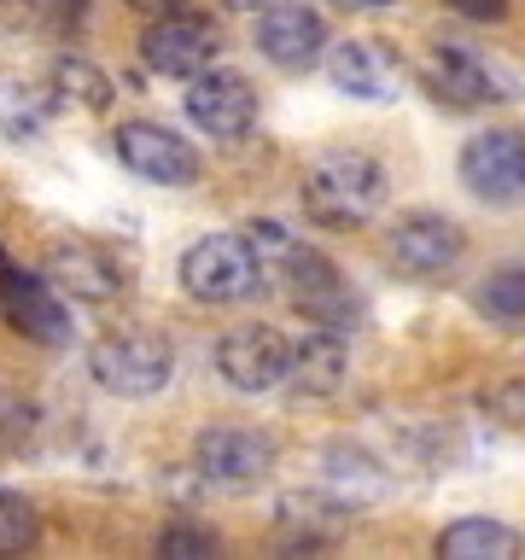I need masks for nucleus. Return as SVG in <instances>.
I'll list each match as a JSON object with an SVG mask.
<instances>
[{
    "label": "nucleus",
    "instance_id": "f257e3e1",
    "mask_svg": "<svg viewBox=\"0 0 525 560\" xmlns=\"http://www.w3.org/2000/svg\"><path fill=\"white\" fill-rule=\"evenodd\" d=\"M385 205V170L368 152H322L304 170V210L322 228H362Z\"/></svg>",
    "mask_w": 525,
    "mask_h": 560
},
{
    "label": "nucleus",
    "instance_id": "f03ea898",
    "mask_svg": "<svg viewBox=\"0 0 525 560\" xmlns=\"http://www.w3.org/2000/svg\"><path fill=\"white\" fill-rule=\"evenodd\" d=\"M88 368H94V380L112 397H152L175 374V350L158 332L129 327V332H105L94 345V357H88Z\"/></svg>",
    "mask_w": 525,
    "mask_h": 560
},
{
    "label": "nucleus",
    "instance_id": "7ed1b4c3",
    "mask_svg": "<svg viewBox=\"0 0 525 560\" xmlns=\"http://www.w3.org/2000/svg\"><path fill=\"white\" fill-rule=\"evenodd\" d=\"M280 269H287V298H292V310L304 315V322L332 327V332H345V327L362 322L357 292L345 287V275L332 269L322 252H310V245H292V252L280 257Z\"/></svg>",
    "mask_w": 525,
    "mask_h": 560
},
{
    "label": "nucleus",
    "instance_id": "20e7f679",
    "mask_svg": "<svg viewBox=\"0 0 525 560\" xmlns=\"http://www.w3.org/2000/svg\"><path fill=\"white\" fill-rule=\"evenodd\" d=\"M257 280H262V269H257L245 234H210L199 245H187V257H182V287L199 304H234Z\"/></svg>",
    "mask_w": 525,
    "mask_h": 560
},
{
    "label": "nucleus",
    "instance_id": "39448f33",
    "mask_svg": "<svg viewBox=\"0 0 525 560\" xmlns=\"http://www.w3.org/2000/svg\"><path fill=\"white\" fill-rule=\"evenodd\" d=\"M187 117L199 122L210 140H240L257 122V94L240 70H199L187 77Z\"/></svg>",
    "mask_w": 525,
    "mask_h": 560
},
{
    "label": "nucleus",
    "instance_id": "423d86ee",
    "mask_svg": "<svg viewBox=\"0 0 525 560\" xmlns=\"http://www.w3.org/2000/svg\"><path fill=\"white\" fill-rule=\"evenodd\" d=\"M217 47H222V35L210 18L164 12L147 30V42H140V59H147L158 77H199V70H210V59H217Z\"/></svg>",
    "mask_w": 525,
    "mask_h": 560
},
{
    "label": "nucleus",
    "instance_id": "0eeeda50",
    "mask_svg": "<svg viewBox=\"0 0 525 560\" xmlns=\"http://www.w3.org/2000/svg\"><path fill=\"white\" fill-rule=\"evenodd\" d=\"M117 158L140 175V182H158V187L199 182V152H192L175 129H158V122H122Z\"/></svg>",
    "mask_w": 525,
    "mask_h": 560
},
{
    "label": "nucleus",
    "instance_id": "6e6552de",
    "mask_svg": "<svg viewBox=\"0 0 525 560\" xmlns=\"http://www.w3.org/2000/svg\"><path fill=\"white\" fill-rule=\"evenodd\" d=\"M467 252V240H462V228H455L450 217H432V210H415V217H402L392 228V262L409 280H438V275H450L455 262H462Z\"/></svg>",
    "mask_w": 525,
    "mask_h": 560
},
{
    "label": "nucleus",
    "instance_id": "1a4fd4ad",
    "mask_svg": "<svg viewBox=\"0 0 525 560\" xmlns=\"http://www.w3.org/2000/svg\"><path fill=\"white\" fill-rule=\"evenodd\" d=\"M257 47H262V59H275L280 70H310L327 52V24H322V12L304 7V0H269L257 18Z\"/></svg>",
    "mask_w": 525,
    "mask_h": 560
},
{
    "label": "nucleus",
    "instance_id": "9d476101",
    "mask_svg": "<svg viewBox=\"0 0 525 560\" xmlns=\"http://www.w3.org/2000/svg\"><path fill=\"white\" fill-rule=\"evenodd\" d=\"M287 357H292V345L275 327H234L217 345V368L234 392H275L287 380Z\"/></svg>",
    "mask_w": 525,
    "mask_h": 560
},
{
    "label": "nucleus",
    "instance_id": "9b49d317",
    "mask_svg": "<svg viewBox=\"0 0 525 560\" xmlns=\"http://www.w3.org/2000/svg\"><path fill=\"white\" fill-rule=\"evenodd\" d=\"M462 182L479 199H520L525 192V135L520 129H490L462 147Z\"/></svg>",
    "mask_w": 525,
    "mask_h": 560
},
{
    "label": "nucleus",
    "instance_id": "f8f14e48",
    "mask_svg": "<svg viewBox=\"0 0 525 560\" xmlns=\"http://www.w3.org/2000/svg\"><path fill=\"white\" fill-rule=\"evenodd\" d=\"M0 315L35 345H65L70 339V315L59 304V292L42 275H24L12 262H0Z\"/></svg>",
    "mask_w": 525,
    "mask_h": 560
},
{
    "label": "nucleus",
    "instance_id": "ddd939ff",
    "mask_svg": "<svg viewBox=\"0 0 525 560\" xmlns=\"http://www.w3.org/2000/svg\"><path fill=\"white\" fill-rule=\"evenodd\" d=\"M47 287L77 298V304H112V298L129 287V275H122V262L105 252V245H88V240H70L59 252L47 257Z\"/></svg>",
    "mask_w": 525,
    "mask_h": 560
},
{
    "label": "nucleus",
    "instance_id": "4468645a",
    "mask_svg": "<svg viewBox=\"0 0 525 560\" xmlns=\"http://www.w3.org/2000/svg\"><path fill=\"white\" fill-rule=\"evenodd\" d=\"M199 472L217 485H257L275 467V444L252 427H210L199 432Z\"/></svg>",
    "mask_w": 525,
    "mask_h": 560
},
{
    "label": "nucleus",
    "instance_id": "2eb2a0df",
    "mask_svg": "<svg viewBox=\"0 0 525 560\" xmlns=\"http://www.w3.org/2000/svg\"><path fill=\"white\" fill-rule=\"evenodd\" d=\"M327 70L350 100H397V59L380 42H339L327 52Z\"/></svg>",
    "mask_w": 525,
    "mask_h": 560
},
{
    "label": "nucleus",
    "instance_id": "dca6fc26",
    "mask_svg": "<svg viewBox=\"0 0 525 560\" xmlns=\"http://www.w3.org/2000/svg\"><path fill=\"white\" fill-rule=\"evenodd\" d=\"M345 368H350L345 339H339L332 327H315V332H304V339L292 345V357H287V380H292L304 397H332V392L345 385Z\"/></svg>",
    "mask_w": 525,
    "mask_h": 560
},
{
    "label": "nucleus",
    "instance_id": "f3484780",
    "mask_svg": "<svg viewBox=\"0 0 525 560\" xmlns=\"http://www.w3.org/2000/svg\"><path fill=\"white\" fill-rule=\"evenodd\" d=\"M427 88H432V100H444V105H485V100L508 94V88H497V77L462 47H438L432 52L427 59Z\"/></svg>",
    "mask_w": 525,
    "mask_h": 560
},
{
    "label": "nucleus",
    "instance_id": "a211bd4d",
    "mask_svg": "<svg viewBox=\"0 0 525 560\" xmlns=\"http://www.w3.org/2000/svg\"><path fill=\"white\" fill-rule=\"evenodd\" d=\"M47 117H52V88L18 77V70H0V135L30 140L47 129Z\"/></svg>",
    "mask_w": 525,
    "mask_h": 560
},
{
    "label": "nucleus",
    "instance_id": "6ab92c4d",
    "mask_svg": "<svg viewBox=\"0 0 525 560\" xmlns=\"http://www.w3.org/2000/svg\"><path fill=\"white\" fill-rule=\"evenodd\" d=\"M438 555L450 560H514L520 555V532L502 520H455L438 537Z\"/></svg>",
    "mask_w": 525,
    "mask_h": 560
},
{
    "label": "nucleus",
    "instance_id": "aec40b11",
    "mask_svg": "<svg viewBox=\"0 0 525 560\" xmlns=\"http://www.w3.org/2000/svg\"><path fill=\"white\" fill-rule=\"evenodd\" d=\"M52 100L82 105V112H105L112 105V77L88 59H59L52 65Z\"/></svg>",
    "mask_w": 525,
    "mask_h": 560
},
{
    "label": "nucleus",
    "instance_id": "412c9836",
    "mask_svg": "<svg viewBox=\"0 0 525 560\" xmlns=\"http://www.w3.org/2000/svg\"><path fill=\"white\" fill-rule=\"evenodd\" d=\"M82 18L77 0H0V24L24 35H59Z\"/></svg>",
    "mask_w": 525,
    "mask_h": 560
},
{
    "label": "nucleus",
    "instance_id": "4be33fe9",
    "mask_svg": "<svg viewBox=\"0 0 525 560\" xmlns=\"http://www.w3.org/2000/svg\"><path fill=\"white\" fill-rule=\"evenodd\" d=\"M479 310L490 315V322H508V327L525 322V262L490 269V280L479 287Z\"/></svg>",
    "mask_w": 525,
    "mask_h": 560
},
{
    "label": "nucleus",
    "instance_id": "5701e85b",
    "mask_svg": "<svg viewBox=\"0 0 525 560\" xmlns=\"http://www.w3.org/2000/svg\"><path fill=\"white\" fill-rule=\"evenodd\" d=\"M35 537H42L35 508L18 490H0V555H24V549H35Z\"/></svg>",
    "mask_w": 525,
    "mask_h": 560
},
{
    "label": "nucleus",
    "instance_id": "b1692460",
    "mask_svg": "<svg viewBox=\"0 0 525 560\" xmlns=\"http://www.w3.org/2000/svg\"><path fill=\"white\" fill-rule=\"evenodd\" d=\"M158 549L164 555H217V532H205V525H170L158 537Z\"/></svg>",
    "mask_w": 525,
    "mask_h": 560
},
{
    "label": "nucleus",
    "instance_id": "393cba45",
    "mask_svg": "<svg viewBox=\"0 0 525 560\" xmlns=\"http://www.w3.org/2000/svg\"><path fill=\"white\" fill-rule=\"evenodd\" d=\"M485 409L497 420H508V427H525V380H508L497 392H485Z\"/></svg>",
    "mask_w": 525,
    "mask_h": 560
},
{
    "label": "nucleus",
    "instance_id": "a878e982",
    "mask_svg": "<svg viewBox=\"0 0 525 560\" xmlns=\"http://www.w3.org/2000/svg\"><path fill=\"white\" fill-rule=\"evenodd\" d=\"M30 402H18V397H0V450H12L18 438L30 432Z\"/></svg>",
    "mask_w": 525,
    "mask_h": 560
},
{
    "label": "nucleus",
    "instance_id": "bb28decb",
    "mask_svg": "<svg viewBox=\"0 0 525 560\" xmlns=\"http://www.w3.org/2000/svg\"><path fill=\"white\" fill-rule=\"evenodd\" d=\"M450 12H462V18H472V24H497V18L508 12V0H444Z\"/></svg>",
    "mask_w": 525,
    "mask_h": 560
},
{
    "label": "nucleus",
    "instance_id": "cd10ccee",
    "mask_svg": "<svg viewBox=\"0 0 525 560\" xmlns=\"http://www.w3.org/2000/svg\"><path fill=\"white\" fill-rule=\"evenodd\" d=\"M175 7H182V0H129V12H147V18H164Z\"/></svg>",
    "mask_w": 525,
    "mask_h": 560
},
{
    "label": "nucleus",
    "instance_id": "c85d7f7f",
    "mask_svg": "<svg viewBox=\"0 0 525 560\" xmlns=\"http://www.w3.org/2000/svg\"><path fill=\"white\" fill-rule=\"evenodd\" d=\"M228 12H257V7H269V0H222Z\"/></svg>",
    "mask_w": 525,
    "mask_h": 560
},
{
    "label": "nucleus",
    "instance_id": "c756f323",
    "mask_svg": "<svg viewBox=\"0 0 525 560\" xmlns=\"http://www.w3.org/2000/svg\"><path fill=\"white\" fill-rule=\"evenodd\" d=\"M374 7H385V0H374Z\"/></svg>",
    "mask_w": 525,
    "mask_h": 560
},
{
    "label": "nucleus",
    "instance_id": "7c9ffc66",
    "mask_svg": "<svg viewBox=\"0 0 525 560\" xmlns=\"http://www.w3.org/2000/svg\"><path fill=\"white\" fill-rule=\"evenodd\" d=\"M0 262H7V257H0Z\"/></svg>",
    "mask_w": 525,
    "mask_h": 560
}]
</instances>
